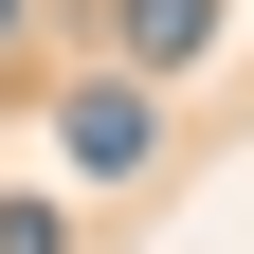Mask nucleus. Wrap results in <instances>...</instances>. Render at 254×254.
Returning a JSON list of instances; mask_svg holds the SVG:
<instances>
[{
	"label": "nucleus",
	"mask_w": 254,
	"mask_h": 254,
	"mask_svg": "<svg viewBox=\"0 0 254 254\" xmlns=\"http://www.w3.org/2000/svg\"><path fill=\"white\" fill-rule=\"evenodd\" d=\"M55 164L73 182H145L164 164V109H145V91H73V109H55Z\"/></svg>",
	"instance_id": "nucleus-1"
},
{
	"label": "nucleus",
	"mask_w": 254,
	"mask_h": 254,
	"mask_svg": "<svg viewBox=\"0 0 254 254\" xmlns=\"http://www.w3.org/2000/svg\"><path fill=\"white\" fill-rule=\"evenodd\" d=\"M200 37H218V0H127V55H145V73H182Z\"/></svg>",
	"instance_id": "nucleus-2"
},
{
	"label": "nucleus",
	"mask_w": 254,
	"mask_h": 254,
	"mask_svg": "<svg viewBox=\"0 0 254 254\" xmlns=\"http://www.w3.org/2000/svg\"><path fill=\"white\" fill-rule=\"evenodd\" d=\"M55 236H73L55 200H0V254H55Z\"/></svg>",
	"instance_id": "nucleus-3"
},
{
	"label": "nucleus",
	"mask_w": 254,
	"mask_h": 254,
	"mask_svg": "<svg viewBox=\"0 0 254 254\" xmlns=\"http://www.w3.org/2000/svg\"><path fill=\"white\" fill-rule=\"evenodd\" d=\"M0 37H18V0H0Z\"/></svg>",
	"instance_id": "nucleus-4"
}]
</instances>
